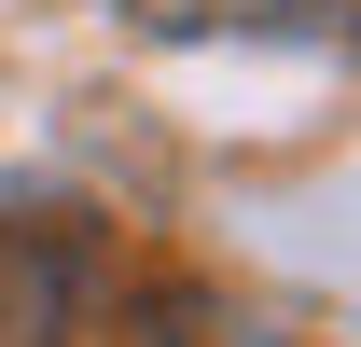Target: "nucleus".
<instances>
[{
	"instance_id": "nucleus-2",
	"label": "nucleus",
	"mask_w": 361,
	"mask_h": 347,
	"mask_svg": "<svg viewBox=\"0 0 361 347\" xmlns=\"http://www.w3.org/2000/svg\"><path fill=\"white\" fill-rule=\"evenodd\" d=\"M139 42H348V0H111Z\"/></svg>"
},
{
	"instance_id": "nucleus-3",
	"label": "nucleus",
	"mask_w": 361,
	"mask_h": 347,
	"mask_svg": "<svg viewBox=\"0 0 361 347\" xmlns=\"http://www.w3.org/2000/svg\"><path fill=\"white\" fill-rule=\"evenodd\" d=\"M139 347H278V319H264V305H236V292H167Z\"/></svg>"
},
{
	"instance_id": "nucleus-1",
	"label": "nucleus",
	"mask_w": 361,
	"mask_h": 347,
	"mask_svg": "<svg viewBox=\"0 0 361 347\" xmlns=\"http://www.w3.org/2000/svg\"><path fill=\"white\" fill-rule=\"evenodd\" d=\"M97 250L70 222H0V347H84Z\"/></svg>"
}]
</instances>
